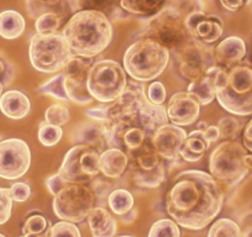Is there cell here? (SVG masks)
<instances>
[{
	"label": "cell",
	"instance_id": "6da1fadb",
	"mask_svg": "<svg viewBox=\"0 0 252 237\" xmlns=\"http://www.w3.org/2000/svg\"><path fill=\"white\" fill-rule=\"evenodd\" d=\"M106 145L129 156L153 142L158 128L169 121L166 109L148 99L144 86L127 84L126 90L110 105H101Z\"/></svg>",
	"mask_w": 252,
	"mask_h": 237
},
{
	"label": "cell",
	"instance_id": "7a4b0ae2",
	"mask_svg": "<svg viewBox=\"0 0 252 237\" xmlns=\"http://www.w3.org/2000/svg\"><path fill=\"white\" fill-rule=\"evenodd\" d=\"M223 189L212 174L185 170L175 177L165 199L166 211L180 226L202 230L220 212Z\"/></svg>",
	"mask_w": 252,
	"mask_h": 237
},
{
	"label": "cell",
	"instance_id": "3957f363",
	"mask_svg": "<svg viewBox=\"0 0 252 237\" xmlns=\"http://www.w3.org/2000/svg\"><path fill=\"white\" fill-rule=\"evenodd\" d=\"M63 36L74 56L93 58L112 41V25L103 12L79 10L65 24Z\"/></svg>",
	"mask_w": 252,
	"mask_h": 237
},
{
	"label": "cell",
	"instance_id": "277c9868",
	"mask_svg": "<svg viewBox=\"0 0 252 237\" xmlns=\"http://www.w3.org/2000/svg\"><path fill=\"white\" fill-rule=\"evenodd\" d=\"M219 104L239 116L252 114V63L240 62L233 67H221L216 79Z\"/></svg>",
	"mask_w": 252,
	"mask_h": 237
},
{
	"label": "cell",
	"instance_id": "5b68a950",
	"mask_svg": "<svg viewBox=\"0 0 252 237\" xmlns=\"http://www.w3.org/2000/svg\"><path fill=\"white\" fill-rule=\"evenodd\" d=\"M170 49L152 39H140L128 47L123 57L125 71L133 79L150 81L157 79L169 64Z\"/></svg>",
	"mask_w": 252,
	"mask_h": 237
},
{
	"label": "cell",
	"instance_id": "8992f818",
	"mask_svg": "<svg viewBox=\"0 0 252 237\" xmlns=\"http://www.w3.org/2000/svg\"><path fill=\"white\" fill-rule=\"evenodd\" d=\"M29 54L33 68L43 73L62 71L74 57L65 37L59 34L33 35Z\"/></svg>",
	"mask_w": 252,
	"mask_h": 237
},
{
	"label": "cell",
	"instance_id": "52a82bcc",
	"mask_svg": "<svg viewBox=\"0 0 252 237\" xmlns=\"http://www.w3.org/2000/svg\"><path fill=\"white\" fill-rule=\"evenodd\" d=\"M248 150L240 142L226 140L217 146L209 158L211 174L228 188L240 183L249 173L245 165Z\"/></svg>",
	"mask_w": 252,
	"mask_h": 237
},
{
	"label": "cell",
	"instance_id": "ba28073f",
	"mask_svg": "<svg viewBox=\"0 0 252 237\" xmlns=\"http://www.w3.org/2000/svg\"><path fill=\"white\" fill-rule=\"evenodd\" d=\"M144 37L176 51L192 39V35L186 26V16L175 7L164 6L150 19Z\"/></svg>",
	"mask_w": 252,
	"mask_h": 237
},
{
	"label": "cell",
	"instance_id": "9c48e42d",
	"mask_svg": "<svg viewBox=\"0 0 252 237\" xmlns=\"http://www.w3.org/2000/svg\"><path fill=\"white\" fill-rule=\"evenodd\" d=\"M125 68L111 59L93 64L88 76V89L94 99L102 103L115 101L127 88Z\"/></svg>",
	"mask_w": 252,
	"mask_h": 237
},
{
	"label": "cell",
	"instance_id": "30bf717a",
	"mask_svg": "<svg viewBox=\"0 0 252 237\" xmlns=\"http://www.w3.org/2000/svg\"><path fill=\"white\" fill-rule=\"evenodd\" d=\"M95 204V197L86 184L66 183L53 199L57 216L70 222H81L89 216Z\"/></svg>",
	"mask_w": 252,
	"mask_h": 237
},
{
	"label": "cell",
	"instance_id": "8fae6325",
	"mask_svg": "<svg viewBox=\"0 0 252 237\" xmlns=\"http://www.w3.org/2000/svg\"><path fill=\"white\" fill-rule=\"evenodd\" d=\"M98 150L86 145H75L68 151L58 174L65 183L88 184L101 172Z\"/></svg>",
	"mask_w": 252,
	"mask_h": 237
},
{
	"label": "cell",
	"instance_id": "7c38bea8",
	"mask_svg": "<svg viewBox=\"0 0 252 237\" xmlns=\"http://www.w3.org/2000/svg\"><path fill=\"white\" fill-rule=\"evenodd\" d=\"M176 58L179 62V72L189 83L199 80L206 76L208 69L214 64V56L204 46L203 42L192 37L181 48L176 49Z\"/></svg>",
	"mask_w": 252,
	"mask_h": 237
},
{
	"label": "cell",
	"instance_id": "4fadbf2b",
	"mask_svg": "<svg viewBox=\"0 0 252 237\" xmlns=\"http://www.w3.org/2000/svg\"><path fill=\"white\" fill-rule=\"evenodd\" d=\"M31 165L29 145L20 138L0 141V178L7 180L24 177Z\"/></svg>",
	"mask_w": 252,
	"mask_h": 237
},
{
	"label": "cell",
	"instance_id": "5bb4252c",
	"mask_svg": "<svg viewBox=\"0 0 252 237\" xmlns=\"http://www.w3.org/2000/svg\"><path fill=\"white\" fill-rule=\"evenodd\" d=\"M91 67H93L91 58L74 56L62 69L69 100L83 105L93 101L94 98L88 89V76Z\"/></svg>",
	"mask_w": 252,
	"mask_h": 237
},
{
	"label": "cell",
	"instance_id": "9a60e30c",
	"mask_svg": "<svg viewBox=\"0 0 252 237\" xmlns=\"http://www.w3.org/2000/svg\"><path fill=\"white\" fill-rule=\"evenodd\" d=\"M186 26L189 34L203 43L218 41L224 31L223 21L219 16L206 14L202 10H193L186 16Z\"/></svg>",
	"mask_w": 252,
	"mask_h": 237
},
{
	"label": "cell",
	"instance_id": "2e32d148",
	"mask_svg": "<svg viewBox=\"0 0 252 237\" xmlns=\"http://www.w3.org/2000/svg\"><path fill=\"white\" fill-rule=\"evenodd\" d=\"M187 138V133L181 126L166 123L158 128L153 136V145L160 157L167 160H176L181 156L182 146Z\"/></svg>",
	"mask_w": 252,
	"mask_h": 237
},
{
	"label": "cell",
	"instance_id": "e0dca14e",
	"mask_svg": "<svg viewBox=\"0 0 252 237\" xmlns=\"http://www.w3.org/2000/svg\"><path fill=\"white\" fill-rule=\"evenodd\" d=\"M201 103L189 91L174 94L167 104V116L177 126H189L196 122L199 116Z\"/></svg>",
	"mask_w": 252,
	"mask_h": 237
},
{
	"label": "cell",
	"instance_id": "ac0fdd59",
	"mask_svg": "<svg viewBox=\"0 0 252 237\" xmlns=\"http://www.w3.org/2000/svg\"><path fill=\"white\" fill-rule=\"evenodd\" d=\"M246 56V44L243 39L236 36H230L223 40L214 48V59L221 67H233L243 62Z\"/></svg>",
	"mask_w": 252,
	"mask_h": 237
},
{
	"label": "cell",
	"instance_id": "d6986e66",
	"mask_svg": "<svg viewBox=\"0 0 252 237\" xmlns=\"http://www.w3.org/2000/svg\"><path fill=\"white\" fill-rule=\"evenodd\" d=\"M71 143L75 145H86L96 150H102L106 145L105 131H103L102 123L94 122H83L75 126L70 135Z\"/></svg>",
	"mask_w": 252,
	"mask_h": 237
},
{
	"label": "cell",
	"instance_id": "ffe728a7",
	"mask_svg": "<svg viewBox=\"0 0 252 237\" xmlns=\"http://www.w3.org/2000/svg\"><path fill=\"white\" fill-rule=\"evenodd\" d=\"M0 110L6 118L21 120L29 115L31 101L29 96L20 90H7L0 98Z\"/></svg>",
	"mask_w": 252,
	"mask_h": 237
},
{
	"label": "cell",
	"instance_id": "44dd1931",
	"mask_svg": "<svg viewBox=\"0 0 252 237\" xmlns=\"http://www.w3.org/2000/svg\"><path fill=\"white\" fill-rule=\"evenodd\" d=\"M129 157L118 148H107L100 155V169L106 177L121 178L127 170Z\"/></svg>",
	"mask_w": 252,
	"mask_h": 237
},
{
	"label": "cell",
	"instance_id": "7402d4cb",
	"mask_svg": "<svg viewBox=\"0 0 252 237\" xmlns=\"http://www.w3.org/2000/svg\"><path fill=\"white\" fill-rule=\"evenodd\" d=\"M219 69H220V66L211 67L203 78H201L197 81H193V83H189V91L198 99L201 105H208L216 98V79Z\"/></svg>",
	"mask_w": 252,
	"mask_h": 237
},
{
	"label": "cell",
	"instance_id": "603a6c76",
	"mask_svg": "<svg viewBox=\"0 0 252 237\" xmlns=\"http://www.w3.org/2000/svg\"><path fill=\"white\" fill-rule=\"evenodd\" d=\"M88 222L94 237H115L117 232V221L103 207H94Z\"/></svg>",
	"mask_w": 252,
	"mask_h": 237
},
{
	"label": "cell",
	"instance_id": "cb8c5ba5",
	"mask_svg": "<svg viewBox=\"0 0 252 237\" xmlns=\"http://www.w3.org/2000/svg\"><path fill=\"white\" fill-rule=\"evenodd\" d=\"M211 146L203 130L192 131L187 135L181 150V157L187 162H197L201 159Z\"/></svg>",
	"mask_w": 252,
	"mask_h": 237
},
{
	"label": "cell",
	"instance_id": "d4e9b609",
	"mask_svg": "<svg viewBox=\"0 0 252 237\" xmlns=\"http://www.w3.org/2000/svg\"><path fill=\"white\" fill-rule=\"evenodd\" d=\"M26 27L24 16L16 10L0 12V36L5 40H15L21 36Z\"/></svg>",
	"mask_w": 252,
	"mask_h": 237
},
{
	"label": "cell",
	"instance_id": "484cf974",
	"mask_svg": "<svg viewBox=\"0 0 252 237\" xmlns=\"http://www.w3.org/2000/svg\"><path fill=\"white\" fill-rule=\"evenodd\" d=\"M129 158L133 159V164L130 169H139L148 172V170L155 169L160 164V155L155 150L153 142L143 146L140 150H138L137 152L129 156Z\"/></svg>",
	"mask_w": 252,
	"mask_h": 237
},
{
	"label": "cell",
	"instance_id": "4316f807",
	"mask_svg": "<svg viewBox=\"0 0 252 237\" xmlns=\"http://www.w3.org/2000/svg\"><path fill=\"white\" fill-rule=\"evenodd\" d=\"M167 0H121L120 6L127 12L140 16H154L165 6Z\"/></svg>",
	"mask_w": 252,
	"mask_h": 237
},
{
	"label": "cell",
	"instance_id": "83f0119b",
	"mask_svg": "<svg viewBox=\"0 0 252 237\" xmlns=\"http://www.w3.org/2000/svg\"><path fill=\"white\" fill-rule=\"evenodd\" d=\"M130 174H132V179L138 187L140 188H158L161 185V183L165 180V168L164 165L160 163L155 169L144 170L139 169H130Z\"/></svg>",
	"mask_w": 252,
	"mask_h": 237
},
{
	"label": "cell",
	"instance_id": "f1b7e54d",
	"mask_svg": "<svg viewBox=\"0 0 252 237\" xmlns=\"http://www.w3.org/2000/svg\"><path fill=\"white\" fill-rule=\"evenodd\" d=\"M133 205H134V198L126 189L113 190L108 197V206L118 216L130 212V210L133 209Z\"/></svg>",
	"mask_w": 252,
	"mask_h": 237
},
{
	"label": "cell",
	"instance_id": "f546056e",
	"mask_svg": "<svg viewBox=\"0 0 252 237\" xmlns=\"http://www.w3.org/2000/svg\"><path fill=\"white\" fill-rule=\"evenodd\" d=\"M71 10H97L103 14H111L117 9L121 0H68Z\"/></svg>",
	"mask_w": 252,
	"mask_h": 237
},
{
	"label": "cell",
	"instance_id": "4dcf8cb0",
	"mask_svg": "<svg viewBox=\"0 0 252 237\" xmlns=\"http://www.w3.org/2000/svg\"><path fill=\"white\" fill-rule=\"evenodd\" d=\"M37 93L42 94V95H51L53 96V98L61 99V100H69L68 93H66L65 89V84H64L63 72H61V73H58V76L53 77V78L49 79L48 81L42 84V85L37 89Z\"/></svg>",
	"mask_w": 252,
	"mask_h": 237
},
{
	"label": "cell",
	"instance_id": "1f68e13d",
	"mask_svg": "<svg viewBox=\"0 0 252 237\" xmlns=\"http://www.w3.org/2000/svg\"><path fill=\"white\" fill-rule=\"evenodd\" d=\"M208 237H243L239 225L231 219H218L209 229Z\"/></svg>",
	"mask_w": 252,
	"mask_h": 237
},
{
	"label": "cell",
	"instance_id": "d6a6232c",
	"mask_svg": "<svg viewBox=\"0 0 252 237\" xmlns=\"http://www.w3.org/2000/svg\"><path fill=\"white\" fill-rule=\"evenodd\" d=\"M179 224L171 219L158 220L150 227L148 237H180Z\"/></svg>",
	"mask_w": 252,
	"mask_h": 237
},
{
	"label": "cell",
	"instance_id": "836d02e7",
	"mask_svg": "<svg viewBox=\"0 0 252 237\" xmlns=\"http://www.w3.org/2000/svg\"><path fill=\"white\" fill-rule=\"evenodd\" d=\"M62 136H63V131H62L61 126L52 125V123H48L47 121L39 123L38 140L46 147L56 146L61 141Z\"/></svg>",
	"mask_w": 252,
	"mask_h": 237
},
{
	"label": "cell",
	"instance_id": "e575fe53",
	"mask_svg": "<svg viewBox=\"0 0 252 237\" xmlns=\"http://www.w3.org/2000/svg\"><path fill=\"white\" fill-rule=\"evenodd\" d=\"M43 237H81L80 230L70 221H59L43 232Z\"/></svg>",
	"mask_w": 252,
	"mask_h": 237
},
{
	"label": "cell",
	"instance_id": "d590c367",
	"mask_svg": "<svg viewBox=\"0 0 252 237\" xmlns=\"http://www.w3.org/2000/svg\"><path fill=\"white\" fill-rule=\"evenodd\" d=\"M59 25H61V17L57 12L51 11L37 17L34 26H36L37 34L51 35L56 34L57 30L59 29Z\"/></svg>",
	"mask_w": 252,
	"mask_h": 237
},
{
	"label": "cell",
	"instance_id": "8d00e7d4",
	"mask_svg": "<svg viewBox=\"0 0 252 237\" xmlns=\"http://www.w3.org/2000/svg\"><path fill=\"white\" fill-rule=\"evenodd\" d=\"M44 118L48 123L62 127L69 121V110L62 104H53L46 110Z\"/></svg>",
	"mask_w": 252,
	"mask_h": 237
},
{
	"label": "cell",
	"instance_id": "74e56055",
	"mask_svg": "<svg viewBox=\"0 0 252 237\" xmlns=\"http://www.w3.org/2000/svg\"><path fill=\"white\" fill-rule=\"evenodd\" d=\"M217 126L220 132V138H225V140H233L240 131V122L233 116L221 118Z\"/></svg>",
	"mask_w": 252,
	"mask_h": 237
},
{
	"label": "cell",
	"instance_id": "f35d334b",
	"mask_svg": "<svg viewBox=\"0 0 252 237\" xmlns=\"http://www.w3.org/2000/svg\"><path fill=\"white\" fill-rule=\"evenodd\" d=\"M49 224V221H47L46 217L43 215H31L26 219L24 226H22V234H37L41 235L43 234L47 230V225Z\"/></svg>",
	"mask_w": 252,
	"mask_h": 237
},
{
	"label": "cell",
	"instance_id": "ab89813d",
	"mask_svg": "<svg viewBox=\"0 0 252 237\" xmlns=\"http://www.w3.org/2000/svg\"><path fill=\"white\" fill-rule=\"evenodd\" d=\"M12 202L14 198L11 190L0 187V225H4L11 217Z\"/></svg>",
	"mask_w": 252,
	"mask_h": 237
},
{
	"label": "cell",
	"instance_id": "60d3db41",
	"mask_svg": "<svg viewBox=\"0 0 252 237\" xmlns=\"http://www.w3.org/2000/svg\"><path fill=\"white\" fill-rule=\"evenodd\" d=\"M147 96L152 103L162 105V103L166 100V89L164 84L161 81H154L150 84L147 89Z\"/></svg>",
	"mask_w": 252,
	"mask_h": 237
},
{
	"label": "cell",
	"instance_id": "b9f144b4",
	"mask_svg": "<svg viewBox=\"0 0 252 237\" xmlns=\"http://www.w3.org/2000/svg\"><path fill=\"white\" fill-rule=\"evenodd\" d=\"M15 77V67L4 53L0 52V79L4 83V86H9Z\"/></svg>",
	"mask_w": 252,
	"mask_h": 237
},
{
	"label": "cell",
	"instance_id": "7bdbcfd3",
	"mask_svg": "<svg viewBox=\"0 0 252 237\" xmlns=\"http://www.w3.org/2000/svg\"><path fill=\"white\" fill-rule=\"evenodd\" d=\"M10 190H11L12 198H14L15 201L17 202L26 201V200H29L30 197H31V188H30V185L26 184V183H14V184L10 187Z\"/></svg>",
	"mask_w": 252,
	"mask_h": 237
},
{
	"label": "cell",
	"instance_id": "ee69618b",
	"mask_svg": "<svg viewBox=\"0 0 252 237\" xmlns=\"http://www.w3.org/2000/svg\"><path fill=\"white\" fill-rule=\"evenodd\" d=\"M65 184L66 183L62 179L61 175H59L58 173L54 175H52V177H49L48 179L46 180V185L52 195H56L57 193H58V190L62 189V188H63Z\"/></svg>",
	"mask_w": 252,
	"mask_h": 237
},
{
	"label": "cell",
	"instance_id": "f6af8a7d",
	"mask_svg": "<svg viewBox=\"0 0 252 237\" xmlns=\"http://www.w3.org/2000/svg\"><path fill=\"white\" fill-rule=\"evenodd\" d=\"M223 7H225L229 11H239L243 9L245 5L250 4L252 0H219Z\"/></svg>",
	"mask_w": 252,
	"mask_h": 237
},
{
	"label": "cell",
	"instance_id": "bcb514c9",
	"mask_svg": "<svg viewBox=\"0 0 252 237\" xmlns=\"http://www.w3.org/2000/svg\"><path fill=\"white\" fill-rule=\"evenodd\" d=\"M243 142L246 150L252 152V118L246 123L245 128L243 132Z\"/></svg>",
	"mask_w": 252,
	"mask_h": 237
},
{
	"label": "cell",
	"instance_id": "7dc6e473",
	"mask_svg": "<svg viewBox=\"0 0 252 237\" xmlns=\"http://www.w3.org/2000/svg\"><path fill=\"white\" fill-rule=\"evenodd\" d=\"M204 132H206L207 138H208L209 142H211V143L220 138V132H219L218 126H214V125L213 126H208V127L206 128V131H204Z\"/></svg>",
	"mask_w": 252,
	"mask_h": 237
},
{
	"label": "cell",
	"instance_id": "c3c4849f",
	"mask_svg": "<svg viewBox=\"0 0 252 237\" xmlns=\"http://www.w3.org/2000/svg\"><path fill=\"white\" fill-rule=\"evenodd\" d=\"M245 165L249 172L252 173V152L248 153V156L245 157Z\"/></svg>",
	"mask_w": 252,
	"mask_h": 237
},
{
	"label": "cell",
	"instance_id": "681fc988",
	"mask_svg": "<svg viewBox=\"0 0 252 237\" xmlns=\"http://www.w3.org/2000/svg\"><path fill=\"white\" fill-rule=\"evenodd\" d=\"M44 2H47L48 5H51V6H53V5H57L59 4V2L62 1V0H43Z\"/></svg>",
	"mask_w": 252,
	"mask_h": 237
},
{
	"label": "cell",
	"instance_id": "f907efd6",
	"mask_svg": "<svg viewBox=\"0 0 252 237\" xmlns=\"http://www.w3.org/2000/svg\"><path fill=\"white\" fill-rule=\"evenodd\" d=\"M20 237H43V235H37V234H26V235H22Z\"/></svg>",
	"mask_w": 252,
	"mask_h": 237
},
{
	"label": "cell",
	"instance_id": "816d5d0a",
	"mask_svg": "<svg viewBox=\"0 0 252 237\" xmlns=\"http://www.w3.org/2000/svg\"><path fill=\"white\" fill-rule=\"evenodd\" d=\"M4 88H5L4 83H2L1 79H0V98H1V95L4 94V93H2V91H4Z\"/></svg>",
	"mask_w": 252,
	"mask_h": 237
},
{
	"label": "cell",
	"instance_id": "f5cc1de1",
	"mask_svg": "<svg viewBox=\"0 0 252 237\" xmlns=\"http://www.w3.org/2000/svg\"><path fill=\"white\" fill-rule=\"evenodd\" d=\"M244 237H252V230H250V231H249Z\"/></svg>",
	"mask_w": 252,
	"mask_h": 237
},
{
	"label": "cell",
	"instance_id": "db71d44e",
	"mask_svg": "<svg viewBox=\"0 0 252 237\" xmlns=\"http://www.w3.org/2000/svg\"><path fill=\"white\" fill-rule=\"evenodd\" d=\"M0 237H6V236H4V235H2V234H0Z\"/></svg>",
	"mask_w": 252,
	"mask_h": 237
},
{
	"label": "cell",
	"instance_id": "11a10c76",
	"mask_svg": "<svg viewBox=\"0 0 252 237\" xmlns=\"http://www.w3.org/2000/svg\"><path fill=\"white\" fill-rule=\"evenodd\" d=\"M0 141H2V136L1 135H0Z\"/></svg>",
	"mask_w": 252,
	"mask_h": 237
},
{
	"label": "cell",
	"instance_id": "9f6ffc18",
	"mask_svg": "<svg viewBox=\"0 0 252 237\" xmlns=\"http://www.w3.org/2000/svg\"><path fill=\"white\" fill-rule=\"evenodd\" d=\"M120 237H133V236H120Z\"/></svg>",
	"mask_w": 252,
	"mask_h": 237
}]
</instances>
